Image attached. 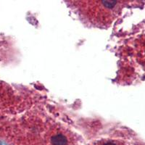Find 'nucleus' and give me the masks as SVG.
<instances>
[{
	"label": "nucleus",
	"instance_id": "obj_1",
	"mask_svg": "<svg viewBox=\"0 0 145 145\" xmlns=\"http://www.w3.org/2000/svg\"><path fill=\"white\" fill-rule=\"evenodd\" d=\"M51 142L53 145H66L67 139L61 134L55 135L51 138Z\"/></svg>",
	"mask_w": 145,
	"mask_h": 145
},
{
	"label": "nucleus",
	"instance_id": "obj_2",
	"mask_svg": "<svg viewBox=\"0 0 145 145\" xmlns=\"http://www.w3.org/2000/svg\"><path fill=\"white\" fill-rule=\"evenodd\" d=\"M103 145H116V144H114V143H106L105 144Z\"/></svg>",
	"mask_w": 145,
	"mask_h": 145
},
{
	"label": "nucleus",
	"instance_id": "obj_3",
	"mask_svg": "<svg viewBox=\"0 0 145 145\" xmlns=\"http://www.w3.org/2000/svg\"><path fill=\"white\" fill-rule=\"evenodd\" d=\"M0 145H4V144H0Z\"/></svg>",
	"mask_w": 145,
	"mask_h": 145
}]
</instances>
